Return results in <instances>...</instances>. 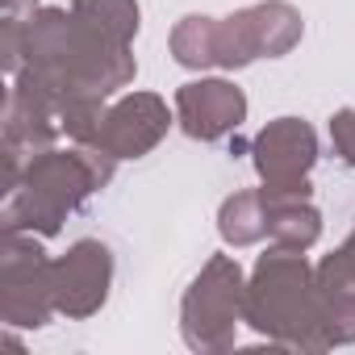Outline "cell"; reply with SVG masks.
<instances>
[{"instance_id": "52a82bcc", "label": "cell", "mask_w": 355, "mask_h": 355, "mask_svg": "<svg viewBox=\"0 0 355 355\" xmlns=\"http://www.w3.org/2000/svg\"><path fill=\"white\" fill-rule=\"evenodd\" d=\"M51 288H55V309L63 318L80 322L101 313L113 288V251L101 239L71 243L59 259H51Z\"/></svg>"}, {"instance_id": "9c48e42d", "label": "cell", "mask_w": 355, "mask_h": 355, "mask_svg": "<svg viewBox=\"0 0 355 355\" xmlns=\"http://www.w3.org/2000/svg\"><path fill=\"white\" fill-rule=\"evenodd\" d=\"M175 121L197 142H218L247 121V96L230 80H189L175 88Z\"/></svg>"}, {"instance_id": "ffe728a7", "label": "cell", "mask_w": 355, "mask_h": 355, "mask_svg": "<svg viewBox=\"0 0 355 355\" xmlns=\"http://www.w3.org/2000/svg\"><path fill=\"white\" fill-rule=\"evenodd\" d=\"M38 9V0H5V13L9 17H26V13H34Z\"/></svg>"}, {"instance_id": "6da1fadb", "label": "cell", "mask_w": 355, "mask_h": 355, "mask_svg": "<svg viewBox=\"0 0 355 355\" xmlns=\"http://www.w3.org/2000/svg\"><path fill=\"white\" fill-rule=\"evenodd\" d=\"M17 76L30 80L38 92H46L59 109L71 96L109 101L113 92L134 84L138 63H134L130 46L101 38L71 9L46 5V9L26 13V67Z\"/></svg>"}, {"instance_id": "3957f363", "label": "cell", "mask_w": 355, "mask_h": 355, "mask_svg": "<svg viewBox=\"0 0 355 355\" xmlns=\"http://www.w3.org/2000/svg\"><path fill=\"white\" fill-rule=\"evenodd\" d=\"M117 159L101 146H71V150H38L13 193H5L0 230H30V234H59L67 214H76L96 189L113 180Z\"/></svg>"}, {"instance_id": "277c9868", "label": "cell", "mask_w": 355, "mask_h": 355, "mask_svg": "<svg viewBox=\"0 0 355 355\" xmlns=\"http://www.w3.org/2000/svg\"><path fill=\"white\" fill-rule=\"evenodd\" d=\"M247 305V276L234 255H214L180 301V334L193 351H230Z\"/></svg>"}, {"instance_id": "5bb4252c", "label": "cell", "mask_w": 355, "mask_h": 355, "mask_svg": "<svg viewBox=\"0 0 355 355\" xmlns=\"http://www.w3.org/2000/svg\"><path fill=\"white\" fill-rule=\"evenodd\" d=\"M71 13L117 46H134V34L142 26L138 0H71Z\"/></svg>"}, {"instance_id": "8fae6325", "label": "cell", "mask_w": 355, "mask_h": 355, "mask_svg": "<svg viewBox=\"0 0 355 355\" xmlns=\"http://www.w3.org/2000/svg\"><path fill=\"white\" fill-rule=\"evenodd\" d=\"M263 205H268V239H272V247L309 251L322 239V214L309 205V197H284V201H263Z\"/></svg>"}, {"instance_id": "9a60e30c", "label": "cell", "mask_w": 355, "mask_h": 355, "mask_svg": "<svg viewBox=\"0 0 355 355\" xmlns=\"http://www.w3.org/2000/svg\"><path fill=\"white\" fill-rule=\"evenodd\" d=\"M171 59L189 67V71H205L218 67V17H180L171 30Z\"/></svg>"}, {"instance_id": "ba28073f", "label": "cell", "mask_w": 355, "mask_h": 355, "mask_svg": "<svg viewBox=\"0 0 355 355\" xmlns=\"http://www.w3.org/2000/svg\"><path fill=\"white\" fill-rule=\"evenodd\" d=\"M175 113L167 109L163 96L155 92H125L105 109L101 134L92 146L109 150L113 159H142L146 150H155L163 142V134L171 130Z\"/></svg>"}, {"instance_id": "2e32d148", "label": "cell", "mask_w": 355, "mask_h": 355, "mask_svg": "<svg viewBox=\"0 0 355 355\" xmlns=\"http://www.w3.org/2000/svg\"><path fill=\"white\" fill-rule=\"evenodd\" d=\"M259 59V38H255V21H251V5L218 17V67L222 71H239L247 63Z\"/></svg>"}, {"instance_id": "8992f818", "label": "cell", "mask_w": 355, "mask_h": 355, "mask_svg": "<svg viewBox=\"0 0 355 355\" xmlns=\"http://www.w3.org/2000/svg\"><path fill=\"white\" fill-rule=\"evenodd\" d=\"M251 159L263 180V201H284V197H309V171L318 163V134L309 121L301 117H276L268 121L255 142H251Z\"/></svg>"}, {"instance_id": "d6986e66", "label": "cell", "mask_w": 355, "mask_h": 355, "mask_svg": "<svg viewBox=\"0 0 355 355\" xmlns=\"http://www.w3.org/2000/svg\"><path fill=\"white\" fill-rule=\"evenodd\" d=\"M330 142H334V155L355 167V109H338L330 117Z\"/></svg>"}, {"instance_id": "4fadbf2b", "label": "cell", "mask_w": 355, "mask_h": 355, "mask_svg": "<svg viewBox=\"0 0 355 355\" xmlns=\"http://www.w3.org/2000/svg\"><path fill=\"white\" fill-rule=\"evenodd\" d=\"M218 234L226 247L243 251V247H255L259 239H268V205H263V193H234L222 201L218 209Z\"/></svg>"}, {"instance_id": "30bf717a", "label": "cell", "mask_w": 355, "mask_h": 355, "mask_svg": "<svg viewBox=\"0 0 355 355\" xmlns=\"http://www.w3.org/2000/svg\"><path fill=\"white\" fill-rule=\"evenodd\" d=\"M5 150H17L26 159H34L38 150H51L59 138V109L46 92H38L30 80H13L5 92Z\"/></svg>"}, {"instance_id": "e0dca14e", "label": "cell", "mask_w": 355, "mask_h": 355, "mask_svg": "<svg viewBox=\"0 0 355 355\" xmlns=\"http://www.w3.org/2000/svg\"><path fill=\"white\" fill-rule=\"evenodd\" d=\"M322 301H326V347L355 343V288H330L322 293Z\"/></svg>"}, {"instance_id": "5b68a950", "label": "cell", "mask_w": 355, "mask_h": 355, "mask_svg": "<svg viewBox=\"0 0 355 355\" xmlns=\"http://www.w3.org/2000/svg\"><path fill=\"white\" fill-rule=\"evenodd\" d=\"M51 259L30 230H0V322L5 330H42L55 318Z\"/></svg>"}, {"instance_id": "ac0fdd59", "label": "cell", "mask_w": 355, "mask_h": 355, "mask_svg": "<svg viewBox=\"0 0 355 355\" xmlns=\"http://www.w3.org/2000/svg\"><path fill=\"white\" fill-rule=\"evenodd\" d=\"M318 288L330 293V288H355V230L347 234V243L338 251H330L318 268Z\"/></svg>"}, {"instance_id": "7a4b0ae2", "label": "cell", "mask_w": 355, "mask_h": 355, "mask_svg": "<svg viewBox=\"0 0 355 355\" xmlns=\"http://www.w3.org/2000/svg\"><path fill=\"white\" fill-rule=\"evenodd\" d=\"M243 322L288 351H330L326 347V301L318 272L305 263V251L272 247L247 276Z\"/></svg>"}, {"instance_id": "7c38bea8", "label": "cell", "mask_w": 355, "mask_h": 355, "mask_svg": "<svg viewBox=\"0 0 355 355\" xmlns=\"http://www.w3.org/2000/svg\"><path fill=\"white\" fill-rule=\"evenodd\" d=\"M251 21H255V38H259V59L288 55L305 34V21L288 0H259V5H251Z\"/></svg>"}]
</instances>
